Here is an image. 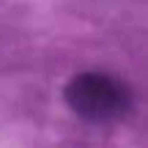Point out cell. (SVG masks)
Here are the masks:
<instances>
[{
    "label": "cell",
    "mask_w": 148,
    "mask_h": 148,
    "mask_svg": "<svg viewBox=\"0 0 148 148\" xmlns=\"http://www.w3.org/2000/svg\"><path fill=\"white\" fill-rule=\"evenodd\" d=\"M63 104L66 110L88 126H112L126 121L132 112L134 93L126 77L118 71L90 66V69L74 71L63 82Z\"/></svg>",
    "instance_id": "6da1fadb"
}]
</instances>
